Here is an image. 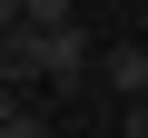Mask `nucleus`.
<instances>
[{"mask_svg": "<svg viewBox=\"0 0 148 138\" xmlns=\"http://www.w3.org/2000/svg\"><path fill=\"white\" fill-rule=\"evenodd\" d=\"M89 59H99V40H89L79 20L40 30V79H49V89H79V79H89Z\"/></svg>", "mask_w": 148, "mask_h": 138, "instance_id": "f257e3e1", "label": "nucleus"}, {"mask_svg": "<svg viewBox=\"0 0 148 138\" xmlns=\"http://www.w3.org/2000/svg\"><path fill=\"white\" fill-rule=\"evenodd\" d=\"M89 69H99V79H109L119 99H148V40H109Z\"/></svg>", "mask_w": 148, "mask_h": 138, "instance_id": "f03ea898", "label": "nucleus"}, {"mask_svg": "<svg viewBox=\"0 0 148 138\" xmlns=\"http://www.w3.org/2000/svg\"><path fill=\"white\" fill-rule=\"evenodd\" d=\"M59 20H79V0H20V30H59Z\"/></svg>", "mask_w": 148, "mask_h": 138, "instance_id": "7ed1b4c3", "label": "nucleus"}, {"mask_svg": "<svg viewBox=\"0 0 148 138\" xmlns=\"http://www.w3.org/2000/svg\"><path fill=\"white\" fill-rule=\"evenodd\" d=\"M0 138H49V118H40V109H10V118H0Z\"/></svg>", "mask_w": 148, "mask_h": 138, "instance_id": "20e7f679", "label": "nucleus"}, {"mask_svg": "<svg viewBox=\"0 0 148 138\" xmlns=\"http://www.w3.org/2000/svg\"><path fill=\"white\" fill-rule=\"evenodd\" d=\"M128 138H148V99H128Z\"/></svg>", "mask_w": 148, "mask_h": 138, "instance_id": "39448f33", "label": "nucleus"}, {"mask_svg": "<svg viewBox=\"0 0 148 138\" xmlns=\"http://www.w3.org/2000/svg\"><path fill=\"white\" fill-rule=\"evenodd\" d=\"M10 109H20V89H10V79H0V118H10Z\"/></svg>", "mask_w": 148, "mask_h": 138, "instance_id": "423d86ee", "label": "nucleus"}, {"mask_svg": "<svg viewBox=\"0 0 148 138\" xmlns=\"http://www.w3.org/2000/svg\"><path fill=\"white\" fill-rule=\"evenodd\" d=\"M10 20H20V0H0V30H10Z\"/></svg>", "mask_w": 148, "mask_h": 138, "instance_id": "0eeeda50", "label": "nucleus"}]
</instances>
